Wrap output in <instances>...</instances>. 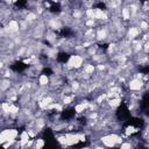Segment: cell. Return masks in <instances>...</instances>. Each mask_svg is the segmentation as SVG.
Listing matches in <instances>:
<instances>
[{
    "mask_svg": "<svg viewBox=\"0 0 149 149\" xmlns=\"http://www.w3.org/2000/svg\"><path fill=\"white\" fill-rule=\"evenodd\" d=\"M45 146V141L43 137H37V139H34V147L33 148H36V149H40V148H43Z\"/></svg>",
    "mask_w": 149,
    "mask_h": 149,
    "instance_id": "1",
    "label": "cell"
}]
</instances>
